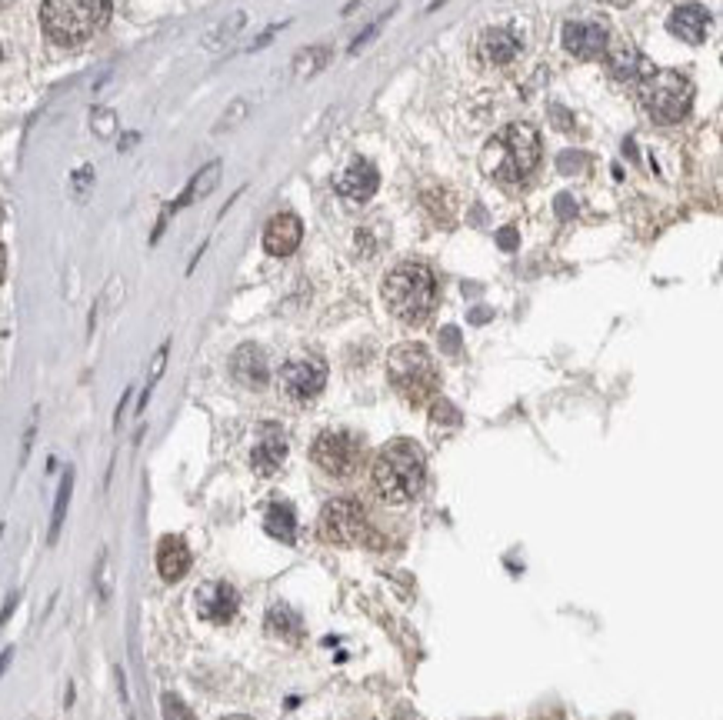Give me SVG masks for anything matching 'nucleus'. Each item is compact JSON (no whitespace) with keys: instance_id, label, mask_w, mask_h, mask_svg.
Returning <instances> with one entry per match:
<instances>
[{"instance_id":"obj_1","label":"nucleus","mask_w":723,"mask_h":720,"mask_svg":"<svg viewBox=\"0 0 723 720\" xmlns=\"http://www.w3.org/2000/svg\"><path fill=\"white\" fill-rule=\"evenodd\" d=\"M540 164V134L530 124H510L483 147L481 167L500 184H521Z\"/></svg>"},{"instance_id":"obj_2","label":"nucleus","mask_w":723,"mask_h":720,"mask_svg":"<svg viewBox=\"0 0 723 720\" xmlns=\"http://www.w3.org/2000/svg\"><path fill=\"white\" fill-rule=\"evenodd\" d=\"M423 477H427V460L414 441H390L374 460V487L390 504L414 501L423 487Z\"/></svg>"},{"instance_id":"obj_3","label":"nucleus","mask_w":723,"mask_h":720,"mask_svg":"<svg viewBox=\"0 0 723 720\" xmlns=\"http://www.w3.org/2000/svg\"><path fill=\"white\" fill-rule=\"evenodd\" d=\"M383 303L400 324H423L437 303V280L431 267L423 264H397L383 280Z\"/></svg>"},{"instance_id":"obj_4","label":"nucleus","mask_w":723,"mask_h":720,"mask_svg":"<svg viewBox=\"0 0 723 720\" xmlns=\"http://www.w3.org/2000/svg\"><path fill=\"white\" fill-rule=\"evenodd\" d=\"M107 17H111V0H44L40 7L44 34L61 47L90 40L107 24Z\"/></svg>"},{"instance_id":"obj_5","label":"nucleus","mask_w":723,"mask_h":720,"mask_svg":"<svg viewBox=\"0 0 723 720\" xmlns=\"http://www.w3.org/2000/svg\"><path fill=\"white\" fill-rule=\"evenodd\" d=\"M387 377L407 404H427L437 393V364L420 343H400L387 357Z\"/></svg>"},{"instance_id":"obj_6","label":"nucleus","mask_w":723,"mask_h":720,"mask_svg":"<svg viewBox=\"0 0 723 720\" xmlns=\"http://www.w3.org/2000/svg\"><path fill=\"white\" fill-rule=\"evenodd\" d=\"M694 101V84L680 70H653L644 80V107L660 124L684 120Z\"/></svg>"},{"instance_id":"obj_7","label":"nucleus","mask_w":723,"mask_h":720,"mask_svg":"<svg viewBox=\"0 0 723 720\" xmlns=\"http://www.w3.org/2000/svg\"><path fill=\"white\" fill-rule=\"evenodd\" d=\"M320 534L327 543H341V547H374V527L367 524L364 507L354 497H337L320 510Z\"/></svg>"},{"instance_id":"obj_8","label":"nucleus","mask_w":723,"mask_h":720,"mask_svg":"<svg viewBox=\"0 0 723 720\" xmlns=\"http://www.w3.org/2000/svg\"><path fill=\"white\" fill-rule=\"evenodd\" d=\"M314 464L330 477H347L360 464V437L350 430H324L314 441Z\"/></svg>"},{"instance_id":"obj_9","label":"nucleus","mask_w":723,"mask_h":720,"mask_svg":"<svg viewBox=\"0 0 723 720\" xmlns=\"http://www.w3.org/2000/svg\"><path fill=\"white\" fill-rule=\"evenodd\" d=\"M327 384V367L317 357H297L280 367V391L291 401H314Z\"/></svg>"},{"instance_id":"obj_10","label":"nucleus","mask_w":723,"mask_h":720,"mask_svg":"<svg viewBox=\"0 0 723 720\" xmlns=\"http://www.w3.org/2000/svg\"><path fill=\"white\" fill-rule=\"evenodd\" d=\"M560 40H563L567 54H573L577 61H596V57H604V51H607V44H610L607 27L596 24V21H571V24L563 27Z\"/></svg>"},{"instance_id":"obj_11","label":"nucleus","mask_w":723,"mask_h":720,"mask_svg":"<svg viewBox=\"0 0 723 720\" xmlns=\"http://www.w3.org/2000/svg\"><path fill=\"white\" fill-rule=\"evenodd\" d=\"M241 610V597L237 591L224 581H214V583H203L197 591V614L203 620H214V624H227V620L237 617Z\"/></svg>"},{"instance_id":"obj_12","label":"nucleus","mask_w":723,"mask_h":720,"mask_svg":"<svg viewBox=\"0 0 723 720\" xmlns=\"http://www.w3.org/2000/svg\"><path fill=\"white\" fill-rule=\"evenodd\" d=\"M604 61H607V70L617 80H647L657 67L644 57V54L637 51L634 44H627V40H617V44H607V51H604Z\"/></svg>"},{"instance_id":"obj_13","label":"nucleus","mask_w":723,"mask_h":720,"mask_svg":"<svg viewBox=\"0 0 723 720\" xmlns=\"http://www.w3.org/2000/svg\"><path fill=\"white\" fill-rule=\"evenodd\" d=\"M304 240V224L297 214H277L270 217V224L264 228V251L270 257H291Z\"/></svg>"},{"instance_id":"obj_14","label":"nucleus","mask_w":723,"mask_h":720,"mask_svg":"<svg viewBox=\"0 0 723 720\" xmlns=\"http://www.w3.org/2000/svg\"><path fill=\"white\" fill-rule=\"evenodd\" d=\"M230 374L237 384L251 387V391H260L267 380H270V367H267V354L257 347V343H243L234 351L230 357Z\"/></svg>"},{"instance_id":"obj_15","label":"nucleus","mask_w":723,"mask_h":720,"mask_svg":"<svg viewBox=\"0 0 723 720\" xmlns=\"http://www.w3.org/2000/svg\"><path fill=\"white\" fill-rule=\"evenodd\" d=\"M711 11L700 7V4H686V7H677L667 21V30L673 37H680L684 44H703L707 34H711Z\"/></svg>"},{"instance_id":"obj_16","label":"nucleus","mask_w":723,"mask_h":720,"mask_svg":"<svg viewBox=\"0 0 723 720\" xmlns=\"http://www.w3.org/2000/svg\"><path fill=\"white\" fill-rule=\"evenodd\" d=\"M377 187H381V174H377V167L370 164V161H354V164L337 178L341 197H347V201H354V203L370 201V197L377 194Z\"/></svg>"},{"instance_id":"obj_17","label":"nucleus","mask_w":723,"mask_h":720,"mask_svg":"<svg viewBox=\"0 0 723 720\" xmlns=\"http://www.w3.org/2000/svg\"><path fill=\"white\" fill-rule=\"evenodd\" d=\"M191 570V547L184 537L170 534L164 541L157 543V574L164 577L167 583L184 581V574Z\"/></svg>"},{"instance_id":"obj_18","label":"nucleus","mask_w":723,"mask_h":720,"mask_svg":"<svg viewBox=\"0 0 723 720\" xmlns=\"http://www.w3.org/2000/svg\"><path fill=\"white\" fill-rule=\"evenodd\" d=\"M283 457H287V437L280 434V427H264L257 447L251 451V468H254V474H260V477L277 474Z\"/></svg>"},{"instance_id":"obj_19","label":"nucleus","mask_w":723,"mask_h":720,"mask_svg":"<svg viewBox=\"0 0 723 720\" xmlns=\"http://www.w3.org/2000/svg\"><path fill=\"white\" fill-rule=\"evenodd\" d=\"M521 54V40H517V34L513 30H507V27H494V30H483L481 37V57L487 63H494V67H504V63H510L513 57Z\"/></svg>"},{"instance_id":"obj_20","label":"nucleus","mask_w":723,"mask_h":720,"mask_svg":"<svg viewBox=\"0 0 723 720\" xmlns=\"http://www.w3.org/2000/svg\"><path fill=\"white\" fill-rule=\"evenodd\" d=\"M217 178H220V161H214V164H207L201 170V174H193V180L191 184H187V190H184V194H180L177 201L170 203V207H167V214H164V220H160V228H164L167 224V217L170 214H177V211H184V207H187V203H193V201H201V197H207V194H210V190L217 187ZM160 228H157V234H153V240L160 237Z\"/></svg>"},{"instance_id":"obj_21","label":"nucleus","mask_w":723,"mask_h":720,"mask_svg":"<svg viewBox=\"0 0 723 720\" xmlns=\"http://www.w3.org/2000/svg\"><path fill=\"white\" fill-rule=\"evenodd\" d=\"M267 633H274L280 641H291L297 644L304 637V620L297 617V610H291L287 604H277L267 610Z\"/></svg>"},{"instance_id":"obj_22","label":"nucleus","mask_w":723,"mask_h":720,"mask_svg":"<svg viewBox=\"0 0 723 720\" xmlns=\"http://www.w3.org/2000/svg\"><path fill=\"white\" fill-rule=\"evenodd\" d=\"M264 527L270 537H277L280 543H293L297 537V517H293V507L291 504H274L267 510L264 517Z\"/></svg>"},{"instance_id":"obj_23","label":"nucleus","mask_w":723,"mask_h":720,"mask_svg":"<svg viewBox=\"0 0 723 720\" xmlns=\"http://www.w3.org/2000/svg\"><path fill=\"white\" fill-rule=\"evenodd\" d=\"M243 24H247V13H243V11L230 13L227 21H220L214 30H207V34H203V47H207V51H220V47H227L230 40L243 30Z\"/></svg>"},{"instance_id":"obj_24","label":"nucleus","mask_w":723,"mask_h":720,"mask_svg":"<svg viewBox=\"0 0 723 720\" xmlns=\"http://www.w3.org/2000/svg\"><path fill=\"white\" fill-rule=\"evenodd\" d=\"M327 61H330L327 44H314V47H307V51H300L297 57H293V74H297V77H314V74H320V70L327 67Z\"/></svg>"},{"instance_id":"obj_25","label":"nucleus","mask_w":723,"mask_h":720,"mask_svg":"<svg viewBox=\"0 0 723 720\" xmlns=\"http://www.w3.org/2000/svg\"><path fill=\"white\" fill-rule=\"evenodd\" d=\"M70 493H74V470H67L64 480H61V491H57V501H53V517H51V543L57 541V534L64 527L67 517V504H70Z\"/></svg>"},{"instance_id":"obj_26","label":"nucleus","mask_w":723,"mask_h":720,"mask_svg":"<svg viewBox=\"0 0 723 720\" xmlns=\"http://www.w3.org/2000/svg\"><path fill=\"white\" fill-rule=\"evenodd\" d=\"M160 714H164V720H193L191 708L180 700L177 694H164L160 697Z\"/></svg>"},{"instance_id":"obj_27","label":"nucleus","mask_w":723,"mask_h":720,"mask_svg":"<svg viewBox=\"0 0 723 720\" xmlns=\"http://www.w3.org/2000/svg\"><path fill=\"white\" fill-rule=\"evenodd\" d=\"M164 364H167V343L153 354V364H151V380H147V387H144V397H140V404H137V410H144V404L151 401V391H153V384L160 380V374H164Z\"/></svg>"},{"instance_id":"obj_28","label":"nucleus","mask_w":723,"mask_h":720,"mask_svg":"<svg viewBox=\"0 0 723 720\" xmlns=\"http://www.w3.org/2000/svg\"><path fill=\"white\" fill-rule=\"evenodd\" d=\"M433 424H457L460 414L450 407V401H433V410H431Z\"/></svg>"},{"instance_id":"obj_29","label":"nucleus","mask_w":723,"mask_h":720,"mask_svg":"<svg viewBox=\"0 0 723 720\" xmlns=\"http://www.w3.org/2000/svg\"><path fill=\"white\" fill-rule=\"evenodd\" d=\"M114 114L111 111H94V130H97V137H111V130H114Z\"/></svg>"},{"instance_id":"obj_30","label":"nucleus","mask_w":723,"mask_h":720,"mask_svg":"<svg viewBox=\"0 0 723 720\" xmlns=\"http://www.w3.org/2000/svg\"><path fill=\"white\" fill-rule=\"evenodd\" d=\"M383 21H387V13H383V17H377V21H374V24H370L367 30H364V34H360V37L354 40V47H350V54H357V51H360V47H364V44H367V40L374 37V34H377V30H381V27H383Z\"/></svg>"},{"instance_id":"obj_31","label":"nucleus","mask_w":723,"mask_h":720,"mask_svg":"<svg viewBox=\"0 0 723 720\" xmlns=\"http://www.w3.org/2000/svg\"><path fill=\"white\" fill-rule=\"evenodd\" d=\"M440 337H444V351H447V354H457V351H460V330L457 327H447Z\"/></svg>"},{"instance_id":"obj_32","label":"nucleus","mask_w":723,"mask_h":720,"mask_svg":"<svg viewBox=\"0 0 723 720\" xmlns=\"http://www.w3.org/2000/svg\"><path fill=\"white\" fill-rule=\"evenodd\" d=\"M90 178H94V170H90V167H80V170L74 174V194H77V197L90 187Z\"/></svg>"},{"instance_id":"obj_33","label":"nucleus","mask_w":723,"mask_h":720,"mask_svg":"<svg viewBox=\"0 0 723 720\" xmlns=\"http://www.w3.org/2000/svg\"><path fill=\"white\" fill-rule=\"evenodd\" d=\"M517 230L513 228H504L500 230V234H497V244H500V251H513V247H517Z\"/></svg>"},{"instance_id":"obj_34","label":"nucleus","mask_w":723,"mask_h":720,"mask_svg":"<svg viewBox=\"0 0 723 720\" xmlns=\"http://www.w3.org/2000/svg\"><path fill=\"white\" fill-rule=\"evenodd\" d=\"M550 117L557 120V130H571V127H573V117L567 114V111H563L560 103H554V107H550Z\"/></svg>"},{"instance_id":"obj_35","label":"nucleus","mask_w":723,"mask_h":720,"mask_svg":"<svg viewBox=\"0 0 723 720\" xmlns=\"http://www.w3.org/2000/svg\"><path fill=\"white\" fill-rule=\"evenodd\" d=\"M247 114V103L243 101H237L234 103V111H230V114H224V120H220V124H217V130H227L230 124H234V120H237V117H243Z\"/></svg>"},{"instance_id":"obj_36","label":"nucleus","mask_w":723,"mask_h":720,"mask_svg":"<svg viewBox=\"0 0 723 720\" xmlns=\"http://www.w3.org/2000/svg\"><path fill=\"white\" fill-rule=\"evenodd\" d=\"M557 214L560 217H573V214H577V201H573L571 194H560V197H557Z\"/></svg>"},{"instance_id":"obj_37","label":"nucleus","mask_w":723,"mask_h":720,"mask_svg":"<svg viewBox=\"0 0 723 720\" xmlns=\"http://www.w3.org/2000/svg\"><path fill=\"white\" fill-rule=\"evenodd\" d=\"M13 607H17V594L11 597V600H7V604H4V610H0V627H4V624H7V617H11V610Z\"/></svg>"},{"instance_id":"obj_38","label":"nucleus","mask_w":723,"mask_h":720,"mask_svg":"<svg viewBox=\"0 0 723 720\" xmlns=\"http://www.w3.org/2000/svg\"><path fill=\"white\" fill-rule=\"evenodd\" d=\"M4 277H7V251L0 247V284H4Z\"/></svg>"},{"instance_id":"obj_39","label":"nucleus","mask_w":723,"mask_h":720,"mask_svg":"<svg viewBox=\"0 0 723 720\" xmlns=\"http://www.w3.org/2000/svg\"><path fill=\"white\" fill-rule=\"evenodd\" d=\"M11 658H13V650H4V654H0V677H4V670H7Z\"/></svg>"},{"instance_id":"obj_40","label":"nucleus","mask_w":723,"mask_h":720,"mask_svg":"<svg viewBox=\"0 0 723 720\" xmlns=\"http://www.w3.org/2000/svg\"><path fill=\"white\" fill-rule=\"evenodd\" d=\"M607 4H613V7H630L634 0H607Z\"/></svg>"},{"instance_id":"obj_41","label":"nucleus","mask_w":723,"mask_h":720,"mask_svg":"<svg viewBox=\"0 0 723 720\" xmlns=\"http://www.w3.org/2000/svg\"><path fill=\"white\" fill-rule=\"evenodd\" d=\"M224 720H251V717H243V714H234V717H224Z\"/></svg>"},{"instance_id":"obj_42","label":"nucleus","mask_w":723,"mask_h":720,"mask_svg":"<svg viewBox=\"0 0 723 720\" xmlns=\"http://www.w3.org/2000/svg\"><path fill=\"white\" fill-rule=\"evenodd\" d=\"M0 224H4V203H0Z\"/></svg>"},{"instance_id":"obj_43","label":"nucleus","mask_w":723,"mask_h":720,"mask_svg":"<svg viewBox=\"0 0 723 720\" xmlns=\"http://www.w3.org/2000/svg\"><path fill=\"white\" fill-rule=\"evenodd\" d=\"M0 57H4V51H0Z\"/></svg>"},{"instance_id":"obj_44","label":"nucleus","mask_w":723,"mask_h":720,"mask_svg":"<svg viewBox=\"0 0 723 720\" xmlns=\"http://www.w3.org/2000/svg\"><path fill=\"white\" fill-rule=\"evenodd\" d=\"M4 4H7V0H4Z\"/></svg>"}]
</instances>
